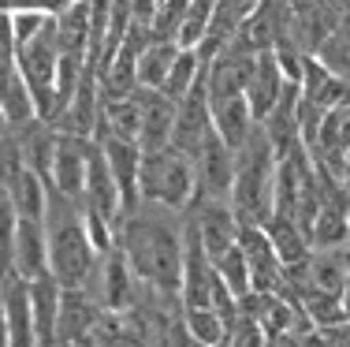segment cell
I'll return each instance as SVG.
<instances>
[{
  "label": "cell",
  "mask_w": 350,
  "mask_h": 347,
  "mask_svg": "<svg viewBox=\"0 0 350 347\" xmlns=\"http://www.w3.org/2000/svg\"><path fill=\"white\" fill-rule=\"evenodd\" d=\"M202 75H205L202 56H198L194 49H183L179 60H175V68H172V75H168V82H164V94H168L172 101H183V97L198 86V79H202Z\"/></svg>",
  "instance_id": "obj_23"
},
{
  "label": "cell",
  "mask_w": 350,
  "mask_h": 347,
  "mask_svg": "<svg viewBox=\"0 0 350 347\" xmlns=\"http://www.w3.org/2000/svg\"><path fill=\"white\" fill-rule=\"evenodd\" d=\"M194 198H198L194 157L179 153L175 146L146 153V164H142V202L164 205L172 213H187L194 205Z\"/></svg>",
  "instance_id": "obj_4"
},
{
  "label": "cell",
  "mask_w": 350,
  "mask_h": 347,
  "mask_svg": "<svg viewBox=\"0 0 350 347\" xmlns=\"http://www.w3.org/2000/svg\"><path fill=\"white\" fill-rule=\"evenodd\" d=\"M302 310L310 313L313 329L328 333V329H339L350 321V310L343 303V295H324V292H302Z\"/></svg>",
  "instance_id": "obj_21"
},
{
  "label": "cell",
  "mask_w": 350,
  "mask_h": 347,
  "mask_svg": "<svg viewBox=\"0 0 350 347\" xmlns=\"http://www.w3.org/2000/svg\"><path fill=\"white\" fill-rule=\"evenodd\" d=\"M216 347H231V344H228V340H224V344H216Z\"/></svg>",
  "instance_id": "obj_31"
},
{
  "label": "cell",
  "mask_w": 350,
  "mask_h": 347,
  "mask_svg": "<svg viewBox=\"0 0 350 347\" xmlns=\"http://www.w3.org/2000/svg\"><path fill=\"white\" fill-rule=\"evenodd\" d=\"M269 235H272V246H276V254H280V261L283 266H306V261L313 258V243H310V235H306V228L298 224V220H291V217H272L269 224Z\"/></svg>",
  "instance_id": "obj_18"
},
{
  "label": "cell",
  "mask_w": 350,
  "mask_h": 347,
  "mask_svg": "<svg viewBox=\"0 0 350 347\" xmlns=\"http://www.w3.org/2000/svg\"><path fill=\"white\" fill-rule=\"evenodd\" d=\"M321 168H324V164H321ZM328 172H332V176H339V179H343V183L350 187V150L339 157V164H336V168H328Z\"/></svg>",
  "instance_id": "obj_27"
},
{
  "label": "cell",
  "mask_w": 350,
  "mask_h": 347,
  "mask_svg": "<svg viewBox=\"0 0 350 347\" xmlns=\"http://www.w3.org/2000/svg\"><path fill=\"white\" fill-rule=\"evenodd\" d=\"M116 243L123 246L131 269L142 284L161 295L183 292V261H187V217L164 205L142 202L123 217Z\"/></svg>",
  "instance_id": "obj_1"
},
{
  "label": "cell",
  "mask_w": 350,
  "mask_h": 347,
  "mask_svg": "<svg viewBox=\"0 0 350 347\" xmlns=\"http://www.w3.org/2000/svg\"><path fill=\"white\" fill-rule=\"evenodd\" d=\"M4 340L8 347H41L34 303H30V280H23L12 266L4 277Z\"/></svg>",
  "instance_id": "obj_9"
},
{
  "label": "cell",
  "mask_w": 350,
  "mask_h": 347,
  "mask_svg": "<svg viewBox=\"0 0 350 347\" xmlns=\"http://www.w3.org/2000/svg\"><path fill=\"white\" fill-rule=\"evenodd\" d=\"M138 105H142V135L138 146L146 153L168 150L175 138V120H179V101H172L164 90H146L138 86Z\"/></svg>",
  "instance_id": "obj_12"
},
{
  "label": "cell",
  "mask_w": 350,
  "mask_h": 347,
  "mask_svg": "<svg viewBox=\"0 0 350 347\" xmlns=\"http://www.w3.org/2000/svg\"><path fill=\"white\" fill-rule=\"evenodd\" d=\"M105 307L86 287H64L60 321H56V344L60 347H94V336L105 321Z\"/></svg>",
  "instance_id": "obj_5"
},
{
  "label": "cell",
  "mask_w": 350,
  "mask_h": 347,
  "mask_svg": "<svg viewBox=\"0 0 350 347\" xmlns=\"http://www.w3.org/2000/svg\"><path fill=\"white\" fill-rule=\"evenodd\" d=\"M179 53H183L179 41H153V45L142 53V60H138V82L146 90H164L175 60H179Z\"/></svg>",
  "instance_id": "obj_20"
},
{
  "label": "cell",
  "mask_w": 350,
  "mask_h": 347,
  "mask_svg": "<svg viewBox=\"0 0 350 347\" xmlns=\"http://www.w3.org/2000/svg\"><path fill=\"white\" fill-rule=\"evenodd\" d=\"M324 8H332V12L339 15V19H350V0H321Z\"/></svg>",
  "instance_id": "obj_28"
},
{
  "label": "cell",
  "mask_w": 350,
  "mask_h": 347,
  "mask_svg": "<svg viewBox=\"0 0 350 347\" xmlns=\"http://www.w3.org/2000/svg\"><path fill=\"white\" fill-rule=\"evenodd\" d=\"M287 82H291V79L283 75L276 49H269V53L257 56L254 79H250V90H246V101H250V109H254L257 123H265V120L272 116V109H276L280 97H283V90H287Z\"/></svg>",
  "instance_id": "obj_16"
},
{
  "label": "cell",
  "mask_w": 350,
  "mask_h": 347,
  "mask_svg": "<svg viewBox=\"0 0 350 347\" xmlns=\"http://www.w3.org/2000/svg\"><path fill=\"white\" fill-rule=\"evenodd\" d=\"M183 325L205 347H216V344L228 340V325H224V318L213 307H183Z\"/></svg>",
  "instance_id": "obj_22"
},
{
  "label": "cell",
  "mask_w": 350,
  "mask_h": 347,
  "mask_svg": "<svg viewBox=\"0 0 350 347\" xmlns=\"http://www.w3.org/2000/svg\"><path fill=\"white\" fill-rule=\"evenodd\" d=\"M347 333H350V321H347Z\"/></svg>",
  "instance_id": "obj_32"
},
{
  "label": "cell",
  "mask_w": 350,
  "mask_h": 347,
  "mask_svg": "<svg viewBox=\"0 0 350 347\" xmlns=\"http://www.w3.org/2000/svg\"><path fill=\"white\" fill-rule=\"evenodd\" d=\"M216 284H220V272H216L213 254L205 250L202 235L187 224V261H183V292H179V303H183V307H213Z\"/></svg>",
  "instance_id": "obj_8"
},
{
  "label": "cell",
  "mask_w": 350,
  "mask_h": 347,
  "mask_svg": "<svg viewBox=\"0 0 350 347\" xmlns=\"http://www.w3.org/2000/svg\"><path fill=\"white\" fill-rule=\"evenodd\" d=\"M216 272L224 277V284L231 287V292L239 295V299H246L250 292H254V277H250V261H246V254L239 250V243L231 246L224 258H216Z\"/></svg>",
  "instance_id": "obj_24"
},
{
  "label": "cell",
  "mask_w": 350,
  "mask_h": 347,
  "mask_svg": "<svg viewBox=\"0 0 350 347\" xmlns=\"http://www.w3.org/2000/svg\"><path fill=\"white\" fill-rule=\"evenodd\" d=\"M135 280L138 277H135V269H131L127 254L116 243L108 254H101V266H97L94 280L86 284V292H94L108 313H131L135 310V299H138Z\"/></svg>",
  "instance_id": "obj_6"
},
{
  "label": "cell",
  "mask_w": 350,
  "mask_h": 347,
  "mask_svg": "<svg viewBox=\"0 0 350 347\" xmlns=\"http://www.w3.org/2000/svg\"><path fill=\"white\" fill-rule=\"evenodd\" d=\"M239 250L250 261V277H254V292H280L283 284V261L272 246L269 228L261 224H243L239 228Z\"/></svg>",
  "instance_id": "obj_13"
},
{
  "label": "cell",
  "mask_w": 350,
  "mask_h": 347,
  "mask_svg": "<svg viewBox=\"0 0 350 347\" xmlns=\"http://www.w3.org/2000/svg\"><path fill=\"white\" fill-rule=\"evenodd\" d=\"M343 303H347V310H350V277H347V287H343Z\"/></svg>",
  "instance_id": "obj_30"
},
{
  "label": "cell",
  "mask_w": 350,
  "mask_h": 347,
  "mask_svg": "<svg viewBox=\"0 0 350 347\" xmlns=\"http://www.w3.org/2000/svg\"><path fill=\"white\" fill-rule=\"evenodd\" d=\"M34 120H41L38 101H34V94H30L27 79L19 75V68H15L12 60H8V82H4V123L19 131V127H27V123H34Z\"/></svg>",
  "instance_id": "obj_19"
},
{
  "label": "cell",
  "mask_w": 350,
  "mask_h": 347,
  "mask_svg": "<svg viewBox=\"0 0 350 347\" xmlns=\"http://www.w3.org/2000/svg\"><path fill=\"white\" fill-rule=\"evenodd\" d=\"M12 217V213H8ZM12 269L23 280H41L49 277V235H45V220H19L12 217Z\"/></svg>",
  "instance_id": "obj_11"
},
{
  "label": "cell",
  "mask_w": 350,
  "mask_h": 347,
  "mask_svg": "<svg viewBox=\"0 0 350 347\" xmlns=\"http://www.w3.org/2000/svg\"><path fill=\"white\" fill-rule=\"evenodd\" d=\"M228 344H231V347H272L269 333H265V325H261L257 318H250V313H243V318L231 325Z\"/></svg>",
  "instance_id": "obj_26"
},
{
  "label": "cell",
  "mask_w": 350,
  "mask_h": 347,
  "mask_svg": "<svg viewBox=\"0 0 350 347\" xmlns=\"http://www.w3.org/2000/svg\"><path fill=\"white\" fill-rule=\"evenodd\" d=\"M276 168L280 157L272 150L265 127L250 135V142L235 153V187H231V205H235L243 224H269L276 213Z\"/></svg>",
  "instance_id": "obj_3"
},
{
  "label": "cell",
  "mask_w": 350,
  "mask_h": 347,
  "mask_svg": "<svg viewBox=\"0 0 350 347\" xmlns=\"http://www.w3.org/2000/svg\"><path fill=\"white\" fill-rule=\"evenodd\" d=\"M194 164H198V194L231 198V187H235V150L220 138V131H213V138L202 146Z\"/></svg>",
  "instance_id": "obj_14"
},
{
  "label": "cell",
  "mask_w": 350,
  "mask_h": 347,
  "mask_svg": "<svg viewBox=\"0 0 350 347\" xmlns=\"http://www.w3.org/2000/svg\"><path fill=\"white\" fill-rule=\"evenodd\" d=\"M317 60H321L328 71H336V75L350 79V19H347L343 27H339L328 41H324V45H321Z\"/></svg>",
  "instance_id": "obj_25"
},
{
  "label": "cell",
  "mask_w": 350,
  "mask_h": 347,
  "mask_svg": "<svg viewBox=\"0 0 350 347\" xmlns=\"http://www.w3.org/2000/svg\"><path fill=\"white\" fill-rule=\"evenodd\" d=\"M49 191H53V187H49L34 168H19V172H12V176H4L8 213L19 217V220H45Z\"/></svg>",
  "instance_id": "obj_15"
},
{
  "label": "cell",
  "mask_w": 350,
  "mask_h": 347,
  "mask_svg": "<svg viewBox=\"0 0 350 347\" xmlns=\"http://www.w3.org/2000/svg\"><path fill=\"white\" fill-rule=\"evenodd\" d=\"M291 8H295V12H302V8H310V4H317V0H287Z\"/></svg>",
  "instance_id": "obj_29"
},
{
  "label": "cell",
  "mask_w": 350,
  "mask_h": 347,
  "mask_svg": "<svg viewBox=\"0 0 350 347\" xmlns=\"http://www.w3.org/2000/svg\"><path fill=\"white\" fill-rule=\"evenodd\" d=\"M45 235H49V269L64 287H86L94 280L101 254L86 228V213L75 198L49 191L45 209Z\"/></svg>",
  "instance_id": "obj_2"
},
{
  "label": "cell",
  "mask_w": 350,
  "mask_h": 347,
  "mask_svg": "<svg viewBox=\"0 0 350 347\" xmlns=\"http://www.w3.org/2000/svg\"><path fill=\"white\" fill-rule=\"evenodd\" d=\"M90 146L94 138H79L60 131L56 138V153H53V172H49V187L60 194H68L79 202L86 191V168H90Z\"/></svg>",
  "instance_id": "obj_10"
},
{
  "label": "cell",
  "mask_w": 350,
  "mask_h": 347,
  "mask_svg": "<svg viewBox=\"0 0 350 347\" xmlns=\"http://www.w3.org/2000/svg\"><path fill=\"white\" fill-rule=\"evenodd\" d=\"M142 135V105L135 97H116V101H101V127L97 138H131L138 142Z\"/></svg>",
  "instance_id": "obj_17"
},
{
  "label": "cell",
  "mask_w": 350,
  "mask_h": 347,
  "mask_svg": "<svg viewBox=\"0 0 350 347\" xmlns=\"http://www.w3.org/2000/svg\"><path fill=\"white\" fill-rule=\"evenodd\" d=\"M216 120H213V97H209V79H198V86L179 101V120H175V138L172 146L187 157H198L202 146L213 138Z\"/></svg>",
  "instance_id": "obj_7"
}]
</instances>
